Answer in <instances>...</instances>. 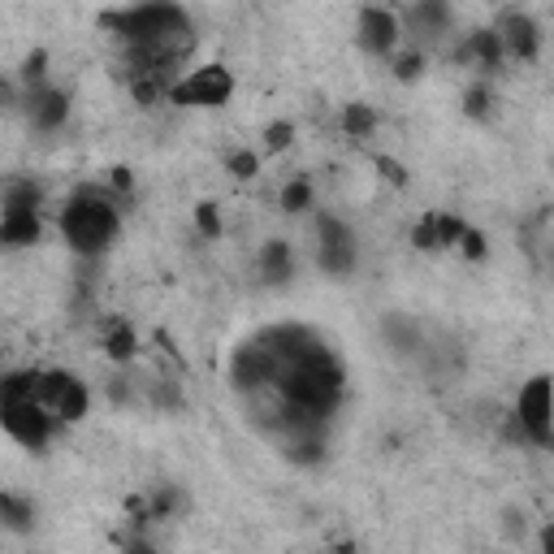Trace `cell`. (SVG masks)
Instances as JSON below:
<instances>
[{"label": "cell", "instance_id": "cell-3", "mask_svg": "<svg viewBox=\"0 0 554 554\" xmlns=\"http://www.w3.org/2000/svg\"><path fill=\"white\" fill-rule=\"evenodd\" d=\"M0 420H5V433L18 446H26V451H44L61 416L39 399H9V403H0Z\"/></svg>", "mask_w": 554, "mask_h": 554}, {"label": "cell", "instance_id": "cell-14", "mask_svg": "<svg viewBox=\"0 0 554 554\" xmlns=\"http://www.w3.org/2000/svg\"><path fill=\"white\" fill-rule=\"evenodd\" d=\"M260 273H265L269 282H286V277L295 273V256H290V243L286 239L265 243V252H260Z\"/></svg>", "mask_w": 554, "mask_h": 554}, {"label": "cell", "instance_id": "cell-26", "mask_svg": "<svg viewBox=\"0 0 554 554\" xmlns=\"http://www.w3.org/2000/svg\"><path fill=\"white\" fill-rule=\"evenodd\" d=\"M459 252H464L468 260H481V256H485V234L468 226V230H464V239H459Z\"/></svg>", "mask_w": 554, "mask_h": 554}, {"label": "cell", "instance_id": "cell-22", "mask_svg": "<svg viewBox=\"0 0 554 554\" xmlns=\"http://www.w3.org/2000/svg\"><path fill=\"white\" fill-rule=\"evenodd\" d=\"M464 221L459 217H451V213H438V239H442V247H459V239H464Z\"/></svg>", "mask_w": 554, "mask_h": 554}, {"label": "cell", "instance_id": "cell-2", "mask_svg": "<svg viewBox=\"0 0 554 554\" xmlns=\"http://www.w3.org/2000/svg\"><path fill=\"white\" fill-rule=\"evenodd\" d=\"M511 433H520L533 446H554V381L550 377H533L520 386Z\"/></svg>", "mask_w": 554, "mask_h": 554}, {"label": "cell", "instance_id": "cell-30", "mask_svg": "<svg viewBox=\"0 0 554 554\" xmlns=\"http://www.w3.org/2000/svg\"><path fill=\"white\" fill-rule=\"evenodd\" d=\"M156 5H178V0H156Z\"/></svg>", "mask_w": 554, "mask_h": 554}, {"label": "cell", "instance_id": "cell-13", "mask_svg": "<svg viewBox=\"0 0 554 554\" xmlns=\"http://www.w3.org/2000/svg\"><path fill=\"white\" fill-rule=\"evenodd\" d=\"M104 355H109L113 364H130L139 355V338H135V329L122 325V321H113L109 329H104Z\"/></svg>", "mask_w": 554, "mask_h": 554}, {"label": "cell", "instance_id": "cell-21", "mask_svg": "<svg viewBox=\"0 0 554 554\" xmlns=\"http://www.w3.org/2000/svg\"><path fill=\"white\" fill-rule=\"evenodd\" d=\"M195 230L204 239H221V217H217V204H200L195 208Z\"/></svg>", "mask_w": 554, "mask_h": 554}, {"label": "cell", "instance_id": "cell-25", "mask_svg": "<svg viewBox=\"0 0 554 554\" xmlns=\"http://www.w3.org/2000/svg\"><path fill=\"white\" fill-rule=\"evenodd\" d=\"M256 169H260V156L256 152H234L230 156V174L234 178H256Z\"/></svg>", "mask_w": 554, "mask_h": 554}, {"label": "cell", "instance_id": "cell-12", "mask_svg": "<svg viewBox=\"0 0 554 554\" xmlns=\"http://www.w3.org/2000/svg\"><path fill=\"white\" fill-rule=\"evenodd\" d=\"M446 26H451V5H446V0H416L412 5V31L442 35Z\"/></svg>", "mask_w": 554, "mask_h": 554}, {"label": "cell", "instance_id": "cell-10", "mask_svg": "<svg viewBox=\"0 0 554 554\" xmlns=\"http://www.w3.org/2000/svg\"><path fill=\"white\" fill-rule=\"evenodd\" d=\"M39 234H44V221H39V213H0V243H5L9 252L35 247Z\"/></svg>", "mask_w": 554, "mask_h": 554}, {"label": "cell", "instance_id": "cell-18", "mask_svg": "<svg viewBox=\"0 0 554 554\" xmlns=\"http://www.w3.org/2000/svg\"><path fill=\"white\" fill-rule=\"evenodd\" d=\"M342 130H347L351 139H368L377 130V113L368 109V104H347V109H342Z\"/></svg>", "mask_w": 554, "mask_h": 554}, {"label": "cell", "instance_id": "cell-19", "mask_svg": "<svg viewBox=\"0 0 554 554\" xmlns=\"http://www.w3.org/2000/svg\"><path fill=\"white\" fill-rule=\"evenodd\" d=\"M420 74H425V52H399V57H394V78H399V83H412Z\"/></svg>", "mask_w": 554, "mask_h": 554}, {"label": "cell", "instance_id": "cell-28", "mask_svg": "<svg viewBox=\"0 0 554 554\" xmlns=\"http://www.w3.org/2000/svg\"><path fill=\"white\" fill-rule=\"evenodd\" d=\"M109 187H113V191H130V174H126V169H113V174H109Z\"/></svg>", "mask_w": 554, "mask_h": 554}, {"label": "cell", "instance_id": "cell-6", "mask_svg": "<svg viewBox=\"0 0 554 554\" xmlns=\"http://www.w3.org/2000/svg\"><path fill=\"white\" fill-rule=\"evenodd\" d=\"M39 403H48L65 425H74V420L87 416L91 394H87V386L78 377L61 373V368H44V377H39Z\"/></svg>", "mask_w": 554, "mask_h": 554}, {"label": "cell", "instance_id": "cell-8", "mask_svg": "<svg viewBox=\"0 0 554 554\" xmlns=\"http://www.w3.org/2000/svg\"><path fill=\"white\" fill-rule=\"evenodd\" d=\"M494 31L503 39V52L511 61H537V52H542V31H537V22L529 13H507Z\"/></svg>", "mask_w": 554, "mask_h": 554}, {"label": "cell", "instance_id": "cell-16", "mask_svg": "<svg viewBox=\"0 0 554 554\" xmlns=\"http://www.w3.org/2000/svg\"><path fill=\"white\" fill-rule=\"evenodd\" d=\"M312 200H316L312 182L308 178H290L286 187H282V195H277V208L290 213V217H299V213H308V208H312Z\"/></svg>", "mask_w": 554, "mask_h": 554}, {"label": "cell", "instance_id": "cell-9", "mask_svg": "<svg viewBox=\"0 0 554 554\" xmlns=\"http://www.w3.org/2000/svg\"><path fill=\"white\" fill-rule=\"evenodd\" d=\"M26 104H31L26 113H31L35 130H57V126H65V117H70V96H65V91H57V87H44V83L31 87Z\"/></svg>", "mask_w": 554, "mask_h": 554}, {"label": "cell", "instance_id": "cell-7", "mask_svg": "<svg viewBox=\"0 0 554 554\" xmlns=\"http://www.w3.org/2000/svg\"><path fill=\"white\" fill-rule=\"evenodd\" d=\"M355 35H360L364 52H373V57H394L399 35H403V22H399V13H390L381 5H364L360 22H355Z\"/></svg>", "mask_w": 554, "mask_h": 554}, {"label": "cell", "instance_id": "cell-5", "mask_svg": "<svg viewBox=\"0 0 554 554\" xmlns=\"http://www.w3.org/2000/svg\"><path fill=\"white\" fill-rule=\"evenodd\" d=\"M355 256H360V247H355V230L347 221L329 213L316 217V265L334 277H347L355 269Z\"/></svg>", "mask_w": 554, "mask_h": 554}, {"label": "cell", "instance_id": "cell-15", "mask_svg": "<svg viewBox=\"0 0 554 554\" xmlns=\"http://www.w3.org/2000/svg\"><path fill=\"white\" fill-rule=\"evenodd\" d=\"M39 204H44V191L35 182L13 178L5 187V213H39Z\"/></svg>", "mask_w": 554, "mask_h": 554}, {"label": "cell", "instance_id": "cell-29", "mask_svg": "<svg viewBox=\"0 0 554 554\" xmlns=\"http://www.w3.org/2000/svg\"><path fill=\"white\" fill-rule=\"evenodd\" d=\"M537 546H542L546 554H554V524H546V529H542V537H537Z\"/></svg>", "mask_w": 554, "mask_h": 554}, {"label": "cell", "instance_id": "cell-23", "mask_svg": "<svg viewBox=\"0 0 554 554\" xmlns=\"http://www.w3.org/2000/svg\"><path fill=\"white\" fill-rule=\"evenodd\" d=\"M290 143H295V126H290V122H273V126L265 130V148H269V152H286Z\"/></svg>", "mask_w": 554, "mask_h": 554}, {"label": "cell", "instance_id": "cell-17", "mask_svg": "<svg viewBox=\"0 0 554 554\" xmlns=\"http://www.w3.org/2000/svg\"><path fill=\"white\" fill-rule=\"evenodd\" d=\"M0 520H5V529L22 533V529H31L35 507L26 503V498H18V494H0Z\"/></svg>", "mask_w": 554, "mask_h": 554}, {"label": "cell", "instance_id": "cell-4", "mask_svg": "<svg viewBox=\"0 0 554 554\" xmlns=\"http://www.w3.org/2000/svg\"><path fill=\"white\" fill-rule=\"evenodd\" d=\"M234 96V74L226 65H200V70L182 74L174 91H169V104H182V109H221Z\"/></svg>", "mask_w": 554, "mask_h": 554}, {"label": "cell", "instance_id": "cell-11", "mask_svg": "<svg viewBox=\"0 0 554 554\" xmlns=\"http://www.w3.org/2000/svg\"><path fill=\"white\" fill-rule=\"evenodd\" d=\"M459 57L477 61L481 70H494L498 61H507V52H503V39H498V31H477V35H468V44H464Z\"/></svg>", "mask_w": 554, "mask_h": 554}, {"label": "cell", "instance_id": "cell-1", "mask_svg": "<svg viewBox=\"0 0 554 554\" xmlns=\"http://www.w3.org/2000/svg\"><path fill=\"white\" fill-rule=\"evenodd\" d=\"M122 213H117L113 195L104 187H83L74 191L61 208V239L70 243V252L78 256H104V247L117 239Z\"/></svg>", "mask_w": 554, "mask_h": 554}, {"label": "cell", "instance_id": "cell-27", "mask_svg": "<svg viewBox=\"0 0 554 554\" xmlns=\"http://www.w3.org/2000/svg\"><path fill=\"white\" fill-rule=\"evenodd\" d=\"M377 169H386V178H390V182H399V187L407 182V174H403V169L394 165V161H386V156H381V161H377Z\"/></svg>", "mask_w": 554, "mask_h": 554}, {"label": "cell", "instance_id": "cell-24", "mask_svg": "<svg viewBox=\"0 0 554 554\" xmlns=\"http://www.w3.org/2000/svg\"><path fill=\"white\" fill-rule=\"evenodd\" d=\"M464 104H468V113L472 117H485L490 113V104H494V96H490V87H468V96H464Z\"/></svg>", "mask_w": 554, "mask_h": 554}, {"label": "cell", "instance_id": "cell-20", "mask_svg": "<svg viewBox=\"0 0 554 554\" xmlns=\"http://www.w3.org/2000/svg\"><path fill=\"white\" fill-rule=\"evenodd\" d=\"M412 243L420 247V252H438V247H442V239H438V213L425 217V221H420V226L412 230Z\"/></svg>", "mask_w": 554, "mask_h": 554}]
</instances>
